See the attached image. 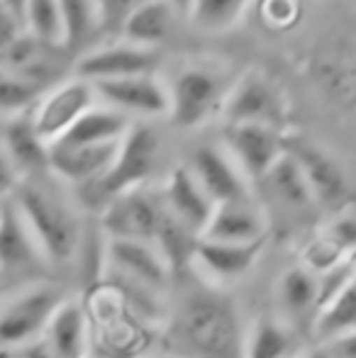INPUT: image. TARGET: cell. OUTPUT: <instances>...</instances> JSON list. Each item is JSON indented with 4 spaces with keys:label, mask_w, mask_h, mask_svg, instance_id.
<instances>
[{
    "label": "cell",
    "mask_w": 356,
    "mask_h": 358,
    "mask_svg": "<svg viewBox=\"0 0 356 358\" xmlns=\"http://www.w3.org/2000/svg\"><path fill=\"white\" fill-rule=\"evenodd\" d=\"M244 341L237 305L213 287L185 292L166 331L176 358H244Z\"/></svg>",
    "instance_id": "6da1fadb"
},
{
    "label": "cell",
    "mask_w": 356,
    "mask_h": 358,
    "mask_svg": "<svg viewBox=\"0 0 356 358\" xmlns=\"http://www.w3.org/2000/svg\"><path fill=\"white\" fill-rule=\"evenodd\" d=\"M15 205L32 229L44 259L62 266L76 256L81 244V222L71 205L32 180L20 183L15 190Z\"/></svg>",
    "instance_id": "7a4b0ae2"
},
{
    "label": "cell",
    "mask_w": 356,
    "mask_h": 358,
    "mask_svg": "<svg viewBox=\"0 0 356 358\" xmlns=\"http://www.w3.org/2000/svg\"><path fill=\"white\" fill-rule=\"evenodd\" d=\"M159 149H162V142L149 124H132L120 142V151L108 173L86 185H78L81 200L88 208L103 213L118 195L142 188L157 169Z\"/></svg>",
    "instance_id": "3957f363"
},
{
    "label": "cell",
    "mask_w": 356,
    "mask_h": 358,
    "mask_svg": "<svg viewBox=\"0 0 356 358\" xmlns=\"http://www.w3.org/2000/svg\"><path fill=\"white\" fill-rule=\"evenodd\" d=\"M308 78L332 108L356 115V27L332 29L310 49Z\"/></svg>",
    "instance_id": "277c9868"
},
{
    "label": "cell",
    "mask_w": 356,
    "mask_h": 358,
    "mask_svg": "<svg viewBox=\"0 0 356 358\" xmlns=\"http://www.w3.org/2000/svg\"><path fill=\"white\" fill-rule=\"evenodd\" d=\"M64 305V295L57 285H32L15 295L0 310V346L22 349L42 339L49 322Z\"/></svg>",
    "instance_id": "5b68a950"
},
{
    "label": "cell",
    "mask_w": 356,
    "mask_h": 358,
    "mask_svg": "<svg viewBox=\"0 0 356 358\" xmlns=\"http://www.w3.org/2000/svg\"><path fill=\"white\" fill-rule=\"evenodd\" d=\"M171 122L176 127L190 129L203 124L215 113H222L232 85L222 80V76L210 69H185L178 73L171 88Z\"/></svg>",
    "instance_id": "8992f818"
},
{
    "label": "cell",
    "mask_w": 356,
    "mask_h": 358,
    "mask_svg": "<svg viewBox=\"0 0 356 358\" xmlns=\"http://www.w3.org/2000/svg\"><path fill=\"white\" fill-rule=\"evenodd\" d=\"M222 115L227 124H269L278 127L285 120L283 95L262 73H244L237 83H232Z\"/></svg>",
    "instance_id": "52a82bcc"
},
{
    "label": "cell",
    "mask_w": 356,
    "mask_h": 358,
    "mask_svg": "<svg viewBox=\"0 0 356 358\" xmlns=\"http://www.w3.org/2000/svg\"><path fill=\"white\" fill-rule=\"evenodd\" d=\"M225 149L249 183H262L264 176L285 154V137L278 127L269 124H227Z\"/></svg>",
    "instance_id": "ba28073f"
},
{
    "label": "cell",
    "mask_w": 356,
    "mask_h": 358,
    "mask_svg": "<svg viewBox=\"0 0 356 358\" xmlns=\"http://www.w3.org/2000/svg\"><path fill=\"white\" fill-rule=\"evenodd\" d=\"M164 217V200H157L144 188L122 193L103 210L100 227L110 239L154 241Z\"/></svg>",
    "instance_id": "9c48e42d"
},
{
    "label": "cell",
    "mask_w": 356,
    "mask_h": 358,
    "mask_svg": "<svg viewBox=\"0 0 356 358\" xmlns=\"http://www.w3.org/2000/svg\"><path fill=\"white\" fill-rule=\"evenodd\" d=\"M285 151L298 161L318 208L339 210L349 198V183L339 161L322 146L305 139H285Z\"/></svg>",
    "instance_id": "30bf717a"
},
{
    "label": "cell",
    "mask_w": 356,
    "mask_h": 358,
    "mask_svg": "<svg viewBox=\"0 0 356 358\" xmlns=\"http://www.w3.org/2000/svg\"><path fill=\"white\" fill-rule=\"evenodd\" d=\"M95 85L88 80H69L44 95V100L37 105L32 122L37 127L39 137L49 146L64 137L83 115L93 108Z\"/></svg>",
    "instance_id": "8fae6325"
},
{
    "label": "cell",
    "mask_w": 356,
    "mask_h": 358,
    "mask_svg": "<svg viewBox=\"0 0 356 358\" xmlns=\"http://www.w3.org/2000/svg\"><path fill=\"white\" fill-rule=\"evenodd\" d=\"M188 169L193 171V176L203 185L205 193L213 198L215 205L252 200L247 176L239 171L227 149H220L213 144L198 146L190 156Z\"/></svg>",
    "instance_id": "7c38bea8"
},
{
    "label": "cell",
    "mask_w": 356,
    "mask_h": 358,
    "mask_svg": "<svg viewBox=\"0 0 356 358\" xmlns=\"http://www.w3.org/2000/svg\"><path fill=\"white\" fill-rule=\"evenodd\" d=\"M93 85L95 93H100V98L113 105L115 110L147 115V117H159V115L171 113V90L154 73L103 80V83Z\"/></svg>",
    "instance_id": "4fadbf2b"
},
{
    "label": "cell",
    "mask_w": 356,
    "mask_h": 358,
    "mask_svg": "<svg viewBox=\"0 0 356 358\" xmlns=\"http://www.w3.org/2000/svg\"><path fill=\"white\" fill-rule=\"evenodd\" d=\"M159 57L154 49L134 47V44H113V47L95 49L76 64V71L88 83L129 78V76L154 73Z\"/></svg>",
    "instance_id": "5bb4252c"
},
{
    "label": "cell",
    "mask_w": 356,
    "mask_h": 358,
    "mask_svg": "<svg viewBox=\"0 0 356 358\" xmlns=\"http://www.w3.org/2000/svg\"><path fill=\"white\" fill-rule=\"evenodd\" d=\"M162 200L169 213L178 217L183 224H188L198 234H205V229H208L210 220L215 215V208H218L188 166H176L171 171V176L166 178V185H164Z\"/></svg>",
    "instance_id": "9a60e30c"
},
{
    "label": "cell",
    "mask_w": 356,
    "mask_h": 358,
    "mask_svg": "<svg viewBox=\"0 0 356 358\" xmlns=\"http://www.w3.org/2000/svg\"><path fill=\"white\" fill-rule=\"evenodd\" d=\"M120 142L95 146H52L49 171L71 185H86L90 180L103 178L115 164Z\"/></svg>",
    "instance_id": "2e32d148"
},
{
    "label": "cell",
    "mask_w": 356,
    "mask_h": 358,
    "mask_svg": "<svg viewBox=\"0 0 356 358\" xmlns=\"http://www.w3.org/2000/svg\"><path fill=\"white\" fill-rule=\"evenodd\" d=\"M108 259L122 275L132 278L137 285L159 290L169 283L166 261L162 259L157 246L152 241H129V239H110Z\"/></svg>",
    "instance_id": "e0dca14e"
},
{
    "label": "cell",
    "mask_w": 356,
    "mask_h": 358,
    "mask_svg": "<svg viewBox=\"0 0 356 358\" xmlns=\"http://www.w3.org/2000/svg\"><path fill=\"white\" fill-rule=\"evenodd\" d=\"M264 246H266V236L259 241H249V244L203 239L200 241L198 256H195V266H200L205 273L218 280L242 278V275L259 261Z\"/></svg>",
    "instance_id": "ac0fdd59"
},
{
    "label": "cell",
    "mask_w": 356,
    "mask_h": 358,
    "mask_svg": "<svg viewBox=\"0 0 356 358\" xmlns=\"http://www.w3.org/2000/svg\"><path fill=\"white\" fill-rule=\"evenodd\" d=\"M266 236V220L254 200L218 205L215 215L205 229L203 239L210 241H232V244H249Z\"/></svg>",
    "instance_id": "d6986e66"
},
{
    "label": "cell",
    "mask_w": 356,
    "mask_h": 358,
    "mask_svg": "<svg viewBox=\"0 0 356 358\" xmlns=\"http://www.w3.org/2000/svg\"><path fill=\"white\" fill-rule=\"evenodd\" d=\"M44 259L32 229L15 200H5L0 215V271H22Z\"/></svg>",
    "instance_id": "ffe728a7"
},
{
    "label": "cell",
    "mask_w": 356,
    "mask_h": 358,
    "mask_svg": "<svg viewBox=\"0 0 356 358\" xmlns=\"http://www.w3.org/2000/svg\"><path fill=\"white\" fill-rule=\"evenodd\" d=\"M52 49L57 47H49V44L39 42L37 37L24 32L17 42H13L5 52H0V71L20 76V78L42 88L44 78H49L57 71L52 57H49Z\"/></svg>",
    "instance_id": "44dd1931"
},
{
    "label": "cell",
    "mask_w": 356,
    "mask_h": 358,
    "mask_svg": "<svg viewBox=\"0 0 356 358\" xmlns=\"http://www.w3.org/2000/svg\"><path fill=\"white\" fill-rule=\"evenodd\" d=\"M129 120L124 113L105 108H90L59 142L52 146H95V144H113L122 142L129 132Z\"/></svg>",
    "instance_id": "7402d4cb"
},
{
    "label": "cell",
    "mask_w": 356,
    "mask_h": 358,
    "mask_svg": "<svg viewBox=\"0 0 356 358\" xmlns=\"http://www.w3.org/2000/svg\"><path fill=\"white\" fill-rule=\"evenodd\" d=\"M200 241L203 234H198L195 229H190L188 224L173 217L164 205V217L159 222L157 236H154V246L159 249L162 259L166 261L169 271L171 273H183L188 266L195 264V256H198Z\"/></svg>",
    "instance_id": "603a6c76"
},
{
    "label": "cell",
    "mask_w": 356,
    "mask_h": 358,
    "mask_svg": "<svg viewBox=\"0 0 356 358\" xmlns=\"http://www.w3.org/2000/svg\"><path fill=\"white\" fill-rule=\"evenodd\" d=\"M178 8L171 0H149V3H144L124 22V42L144 49H154L157 44L166 42L173 29V13Z\"/></svg>",
    "instance_id": "cb8c5ba5"
},
{
    "label": "cell",
    "mask_w": 356,
    "mask_h": 358,
    "mask_svg": "<svg viewBox=\"0 0 356 358\" xmlns=\"http://www.w3.org/2000/svg\"><path fill=\"white\" fill-rule=\"evenodd\" d=\"M259 185H264L271 198L278 200L288 210H295V213H308V210H313L318 205L298 161L288 151L276 161V166L264 176V180Z\"/></svg>",
    "instance_id": "d4e9b609"
},
{
    "label": "cell",
    "mask_w": 356,
    "mask_h": 358,
    "mask_svg": "<svg viewBox=\"0 0 356 358\" xmlns=\"http://www.w3.org/2000/svg\"><path fill=\"white\" fill-rule=\"evenodd\" d=\"M3 144L8 149L13 164L17 166L20 176H37L42 171H49V154L52 146L39 137L32 120H15L5 127Z\"/></svg>",
    "instance_id": "484cf974"
},
{
    "label": "cell",
    "mask_w": 356,
    "mask_h": 358,
    "mask_svg": "<svg viewBox=\"0 0 356 358\" xmlns=\"http://www.w3.org/2000/svg\"><path fill=\"white\" fill-rule=\"evenodd\" d=\"M44 341L49 344L54 358H83L86 351V315L81 305L64 300L54 320L44 331Z\"/></svg>",
    "instance_id": "4316f807"
},
{
    "label": "cell",
    "mask_w": 356,
    "mask_h": 358,
    "mask_svg": "<svg viewBox=\"0 0 356 358\" xmlns=\"http://www.w3.org/2000/svg\"><path fill=\"white\" fill-rule=\"evenodd\" d=\"M278 300L285 315L310 317V327H313L320 302V275L313 273L308 266L288 268L278 280Z\"/></svg>",
    "instance_id": "83f0119b"
},
{
    "label": "cell",
    "mask_w": 356,
    "mask_h": 358,
    "mask_svg": "<svg viewBox=\"0 0 356 358\" xmlns=\"http://www.w3.org/2000/svg\"><path fill=\"white\" fill-rule=\"evenodd\" d=\"M356 331V280L349 287H344L337 297L322 305L318 310L310 327V334L315 341H329L344 334Z\"/></svg>",
    "instance_id": "f1b7e54d"
},
{
    "label": "cell",
    "mask_w": 356,
    "mask_h": 358,
    "mask_svg": "<svg viewBox=\"0 0 356 358\" xmlns=\"http://www.w3.org/2000/svg\"><path fill=\"white\" fill-rule=\"evenodd\" d=\"M244 358H295V336L283 322L262 317L244 341Z\"/></svg>",
    "instance_id": "f546056e"
},
{
    "label": "cell",
    "mask_w": 356,
    "mask_h": 358,
    "mask_svg": "<svg viewBox=\"0 0 356 358\" xmlns=\"http://www.w3.org/2000/svg\"><path fill=\"white\" fill-rule=\"evenodd\" d=\"M254 0H193L188 15L205 32H227L247 15Z\"/></svg>",
    "instance_id": "4dcf8cb0"
},
{
    "label": "cell",
    "mask_w": 356,
    "mask_h": 358,
    "mask_svg": "<svg viewBox=\"0 0 356 358\" xmlns=\"http://www.w3.org/2000/svg\"><path fill=\"white\" fill-rule=\"evenodd\" d=\"M24 29L49 47H66V29H64L59 0H29Z\"/></svg>",
    "instance_id": "1f68e13d"
},
{
    "label": "cell",
    "mask_w": 356,
    "mask_h": 358,
    "mask_svg": "<svg viewBox=\"0 0 356 358\" xmlns=\"http://www.w3.org/2000/svg\"><path fill=\"white\" fill-rule=\"evenodd\" d=\"M66 29V49L86 44L100 29V13L95 0H59Z\"/></svg>",
    "instance_id": "d6a6232c"
},
{
    "label": "cell",
    "mask_w": 356,
    "mask_h": 358,
    "mask_svg": "<svg viewBox=\"0 0 356 358\" xmlns=\"http://www.w3.org/2000/svg\"><path fill=\"white\" fill-rule=\"evenodd\" d=\"M39 95V85L29 83V80L20 78V76L0 71V110H24L32 105Z\"/></svg>",
    "instance_id": "836d02e7"
},
{
    "label": "cell",
    "mask_w": 356,
    "mask_h": 358,
    "mask_svg": "<svg viewBox=\"0 0 356 358\" xmlns=\"http://www.w3.org/2000/svg\"><path fill=\"white\" fill-rule=\"evenodd\" d=\"M100 13V29L108 34H122L124 22L137 8H142L149 0H95Z\"/></svg>",
    "instance_id": "e575fe53"
},
{
    "label": "cell",
    "mask_w": 356,
    "mask_h": 358,
    "mask_svg": "<svg viewBox=\"0 0 356 358\" xmlns=\"http://www.w3.org/2000/svg\"><path fill=\"white\" fill-rule=\"evenodd\" d=\"M259 13L271 29H290L300 20L303 5L300 0H262Z\"/></svg>",
    "instance_id": "d590c367"
},
{
    "label": "cell",
    "mask_w": 356,
    "mask_h": 358,
    "mask_svg": "<svg viewBox=\"0 0 356 358\" xmlns=\"http://www.w3.org/2000/svg\"><path fill=\"white\" fill-rule=\"evenodd\" d=\"M305 358H356V331L329 341H315Z\"/></svg>",
    "instance_id": "8d00e7d4"
},
{
    "label": "cell",
    "mask_w": 356,
    "mask_h": 358,
    "mask_svg": "<svg viewBox=\"0 0 356 358\" xmlns=\"http://www.w3.org/2000/svg\"><path fill=\"white\" fill-rule=\"evenodd\" d=\"M24 32H27V29H24L22 20L0 0V52H5L10 44L17 42Z\"/></svg>",
    "instance_id": "74e56055"
},
{
    "label": "cell",
    "mask_w": 356,
    "mask_h": 358,
    "mask_svg": "<svg viewBox=\"0 0 356 358\" xmlns=\"http://www.w3.org/2000/svg\"><path fill=\"white\" fill-rule=\"evenodd\" d=\"M20 188V171L13 164L5 144L0 142V195L5 193H15Z\"/></svg>",
    "instance_id": "f35d334b"
},
{
    "label": "cell",
    "mask_w": 356,
    "mask_h": 358,
    "mask_svg": "<svg viewBox=\"0 0 356 358\" xmlns=\"http://www.w3.org/2000/svg\"><path fill=\"white\" fill-rule=\"evenodd\" d=\"M22 358H54V356H52V349H49V344L44 341V336H42V339H37V341H32V344L22 346Z\"/></svg>",
    "instance_id": "ab89813d"
},
{
    "label": "cell",
    "mask_w": 356,
    "mask_h": 358,
    "mask_svg": "<svg viewBox=\"0 0 356 358\" xmlns=\"http://www.w3.org/2000/svg\"><path fill=\"white\" fill-rule=\"evenodd\" d=\"M3 3L8 5V8L13 10V13L24 22V15H27V3H29V0H3Z\"/></svg>",
    "instance_id": "60d3db41"
},
{
    "label": "cell",
    "mask_w": 356,
    "mask_h": 358,
    "mask_svg": "<svg viewBox=\"0 0 356 358\" xmlns=\"http://www.w3.org/2000/svg\"><path fill=\"white\" fill-rule=\"evenodd\" d=\"M173 5H176L178 10H188L190 8V3H193V0H171Z\"/></svg>",
    "instance_id": "b9f144b4"
},
{
    "label": "cell",
    "mask_w": 356,
    "mask_h": 358,
    "mask_svg": "<svg viewBox=\"0 0 356 358\" xmlns=\"http://www.w3.org/2000/svg\"><path fill=\"white\" fill-rule=\"evenodd\" d=\"M3 208H5V200L0 198V215H3Z\"/></svg>",
    "instance_id": "7bdbcfd3"
}]
</instances>
